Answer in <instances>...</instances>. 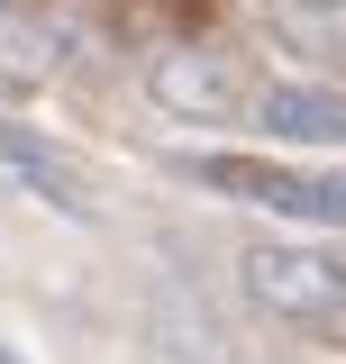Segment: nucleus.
Instances as JSON below:
<instances>
[{"label":"nucleus","instance_id":"obj_1","mask_svg":"<svg viewBox=\"0 0 346 364\" xmlns=\"http://www.w3.org/2000/svg\"><path fill=\"white\" fill-rule=\"evenodd\" d=\"M237 282L273 318H301V328L346 318V255H328V246H246Z\"/></svg>","mask_w":346,"mask_h":364},{"label":"nucleus","instance_id":"obj_2","mask_svg":"<svg viewBox=\"0 0 346 364\" xmlns=\"http://www.w3.org/2000/svg\"><path fill=\"white\" fill-rule=\"evenodd\" d=\"M182 173L210 182V191H228V200L283 210V219H328V228H346V173H283V164H246V155H192Z\"/></svg>","mask_w":346,"mask_h":364},{"label":"nucleus","instance_id":"obj_3","mask_svg":"<svg viewBox=\"0 0 346 364\" xmlns=\"http://www.w3.org/2000/svg\"><path fill=\"white\" fill-rule=\"evenodd\" d=\"M146 100L173 109V119L219 128V119H237V109H246V82H237V64H228L219 46H164V55L146 64Z\"/></svg>","mask_w":346,"mask_h":364},{"label":"nucleus","instance_id":"obj_4","mask_svg":"<svg viewBox=\"0 0 346 364\" xmlns=\"http://www.w3.org/2000/svg\"><path fill=\"white\" fill-rule=\"evenodd\" d=\"M0 164H9V173L28 182L37 200H55L64 219H100V191H91V182L73 173V164H64V155H55V146H46L37 128H19V119H0Z\"/></svg>","mask_w":346,"mask_h":364},{"label":"nucleus","instance_id":"obj_5","mask_svg":"<svg viewBox=\"0 0 346 364\" xmlns=\"http://www.w3.org/2000/svg\"><path fill=\"white\" fill-rule=\"evenodd\" d=\"M246 109H256V128L283 136V146H346V100L319 91V82H273V91H256Z\"/></svg>","mask_w":346,"mask_h":364},{"label":"nucleus","instance_id":"obj_6","mask_svg":"<svg viewBox=\"0 0 346 364\" xmlns=\"http://www.w3.org/2000/svg\"><path fill=\"white\" fill-rule=\"evenodd\" d=\"M264 18L301 55H346V0H264Z\"/></svg>","mask_w":346,"mask_h":364},{"label":"nucleus","instance_id":"obj_7","mask_svg":"<svg viewBox=\"0 0 346 364\" xmlns=\"http://www.w3.org/2000/svg\"><path fill=\"white\" fill-rule=\"evenodd\" d=\"M0 46H9V55H37V18H28V9H19V0H0Z\"/></svg>","mask_w":346,"mask_h":364},{"label":"nucleus","instance_id":"obj_8","mask_svg":"<svg viewBox=\"0 0 346 364\" xmlns=\"http://www.w3.org/2000/svg\"><path fill=\"white\" fill-rule=\"evenodd\" d=\"M0 364H19V355H9V346H0Z\"/></svg>","mask_w":346,"mask_h":364}]
</instances>
